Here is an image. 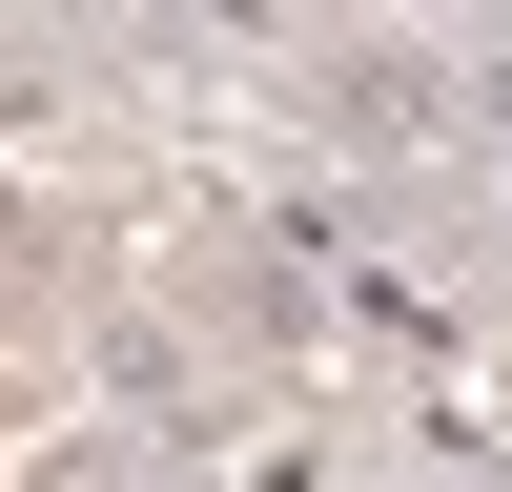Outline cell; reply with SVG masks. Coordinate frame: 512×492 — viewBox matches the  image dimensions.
<instances>
[{"instance_id": "1", "label": "cell", "mask_w": 512, "mask_h": 492, "mask_svg": "<svg viewBox=\"0 0 512 492\" xmlns=\"http://www.w3.org/2000/svg\"><path fill=\"white\" fill-rule=\"evenodd\" d=\"M328 144H451V41H308Z\"/></svg>"}, {"instance_id": "2", "label": "cell", "mask_w": 512, "mask_h": 492, "mask_svg": "<svg viewBox=\"0 0 512 492\" xmlns=\"http://www.w3.org/2000/svg\"><path fill=\"white\" fill-rule=\"evenodd\" d=\"M451 123H472V144H512V41H451Z\"/></svg>"}, {"instance_id": "3", "label": "cell", "mask_w": 512, "mask_h": 492, "mask_svg": "<svg viewBox=\"0 0 512 492\" xmlns=\"http://www.w3.org/2000/svg\"><path fill=\"white\" fill-rule=\"evenodd\" d=\"M82 492H185V472H164V451H103V472H82Z\"/></svg>"}, {"instance_id": "4", "label": "cell", "mask_w": 512, "mask_h": 492, "mask_svg": "<svg viewBox=\"0 0 512 492\" xmlns=\"http://www.w3.org/2000/svg\"><path fill=\"white\" fill-rule=\"evenodd\" d=\"M410 492H431V472H410Z\"/></svg>"}]
</instances>
